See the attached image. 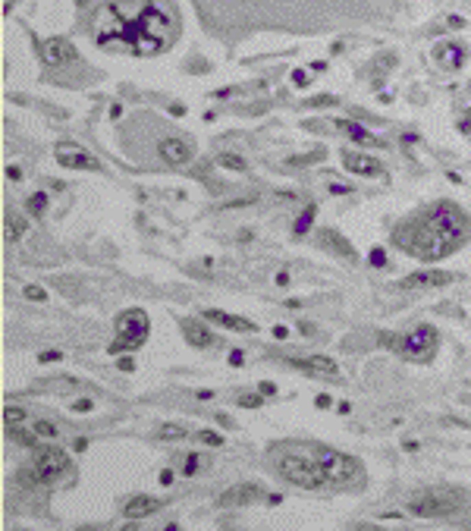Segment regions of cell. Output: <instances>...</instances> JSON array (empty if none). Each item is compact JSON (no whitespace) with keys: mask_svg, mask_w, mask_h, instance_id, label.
Returning a JSON list of instances; mask_svg holds the SVG:
<instances>
[{"mask_svg":"<svg viewBox=\"0 0 471 531\" xmlns=\"http://www.w3.org/2000/svg\"><path fill=\"white\" fill-rule=\"evenodd\" d=\"M273 390H277V387H273V384H261V393H264V396H271Z\"/></svg>","mask_w":471,"mask_h":531,"instance_id":"60d3db41","label":"cell"},{"mask_svg":"<svg viewBox=\"0 0 471 531\" xmlns=\"http://www.w3.org/2000/svg\"><path fill=\"white\" fill-rule=\"evenodd\" d=\"M32 465H35L38 475L45 478V484H51V481H57L60 475L69 472V453L60 450V447H35Z\"/></svg>","mask_w":471,"mask_h":531,"instance_id":"ba28073f","label":"cell"},{"mask_svg":"<svg viewBox=\"0 0 471 531\" xmlns=\"http://www.w3.org/2000/svg\"><path fill=\"white\" fill-rule=\"evenodd\" d=\"M157 151H161V157L167 163H173V167H185V163L195 157V148H192V142H185V139H163L161 145H157Z\"/></svg>","mask_w":471,"mask_h":531,"instance_id":"5bb4252c","label":"cell"},{"mask_svg":"<svg viewBox=\"0 0 471 531\" xmlns=\"http://www.w3.org/2000/svg\"><path fill=\"white\" fill-rule=\"evenodd\" d=\"M380 343H383V346H390L396 355L409 359V362L427 365V362H434L437 346H440V333H437V327H430V324H418L412 333H405V337L383 333Z\"/></svg>","mask_w":471,"mask_h":531,"instance_id":"277c9868","label":"cell"},{"mask_svg":"<svg viewBox=\"0 0 471 531\" xmlns=\"http://www.w3.org/2000/svg\"><path fill=\"white\" fill-rule=\"evenodd\" d=\"M314 214H317L314 205H308V207H305V214H299V221H295V227H292L295 236H305V233H308L311 223H314Z\"/></svg>","mask_w":471,"mask_h":531,"instance_id":"cb8c5ba5","label":"cell"},{"mask_svg":"<svg viewBox=\"0 0 471 531\" xmlns=\"http://www.w3.org/2000/svg\"><path fill=\"white\" fill-rule=\"evenodd\" d=\"M25 421H29V412H25L23 406H13V403H10V406H3V425H7V428L25 425Z\"/></svg>","mask_w":471,"mask_h":531,"instance_id":"7402d4cb","label":"cell"},{"mask_svg":"<svg viewBox=\"0 0 471 531\" xmlns=\"http://www.w3.org/2000/svg\"><path fill=\"white\" fill-rule=\"evenodd\" d=\"M7 431H10V437H13L16 443H23V447H32V450H35L38 440H41V437L35 434V431H23V425H16V428H7Z\"/></svg>","mask_w":471,"mask_h":531,"instance_id":"603a6c76","label":"cell"},{"mask_svg":"<svg viewBox=\"0 0 471 531\" xmlns=\"http://www.w3.org/2000/svg\"><path fill=\"white\" fill-rule=\"evenodd\" d=\"M261 497H264V487L255 484V481H242V484H233L229 490H223L217 497V503L220 506H249V503L261 500Z\"/></svg>","mask_w":471,"mask_h":531,"instance_id":"7c38bea8","label":"cell"},{"mask_svg":"<svg viewBox=\"0 0 471 531\" xmlns=\"http://www.w3.org/2000/svg\"><path fill=\"white\" fill-rule=\"evenodd\" d=\"M220 167H227V170H245V161L239 155H220Z\"/></svg>","mask_w":471,"mask_h":531,"instance_id":"83f0119b","label":"cell"},{"mask_svg":"<svg viewBox=\"0 0 471 531\" xmlns=\"http://www.w3.org/2000/svg\"><path fill=\"white\" fill-rule=\"evenodd\" d=\"M54 157H57L60 167H67V170H101V161L95 155H89L82 145H73V142L57 145Z\"/></svg>","mask_w":471,"mask_h":531,"instance_id":"9c48e42d","label":"cell"},{"mask_svg":"<svg viewBox=\"0 0 471 531\" xmlns=\"http://www.w3.org/2000/svg\"><path fill=\"white\" fill-rule=\"evenodd\" d=\"M201 443H207V447H220V443H223V437L220 434H214V431H201Z\"/></svg>","mask_w":471,"mask_h":531,"instance_id":"1f68e13d","label":"cell"},{"mask_svg":"<svg viewBox=\"0 0 471 531\" xmlns=\"http://www.w3.org/2000/svg\"><path fill=\"white\" fill-rule=\"evenodd\" d=\"M57 359H60V352H54V349L51 352H41V362H57Z\"/></svg>","mask_w":471,"mask_h":531,"instance_id":"8d00e7d4","label":"cell"},{"mask_svg":"<svg viewBox=\"0 0 471 531\" xmlns=\"http://www.w3.org/2000/svg\"><path fill=\"white\" fill-rule=\"evenodd\" d=\"M76 409H79V412H89V409H91V399H79V403H76Z\"/></svg>","mask_w":471,"mask_h":531,"instance_id":"74e56055","label":"cell"},{"mask_svg":"<svg viewBox=\"0 0 471 531\" xmlns=\"http://www.w3.org/2000/svg\"><path fill=\"white\" fill-rule=\"evenodd\" d=\"M205 321L220 324V327H227V330H233V333H255V330H258V324H255V321L239 317V315H229V311H220V308L205 311Z\"/></svg>","mask_w":471,"mask_h":531,"instance_id":"9a60e30c","label":"cell"},{"mask_svg":"<svg viewBox=\"0 0 471 531\" xmlns=\"http://www.w3.org/2000/svg\"><path fill=\"white\" fill-rule=\"evenodd\" d=\"M239 406H245V409H258V406H264V399H261L258 393H245V396L239 399Z\"/></svg>","mask_w":471,"mask_h":531,"instance_id":"f546056e","label":"cell"},{"mask_svg":"<svg viewBox=\"0 0 471 531\" xmlns=\"http://www.w3.org/2000/svg\"><path fill=\"white\" fill-rule=\"evenodd\" d=\"M371 264H374V267L387 264V251H383V249H371Z\"/></svg>","mask_w":471,"mask_h":531,"instance_id":"836d02e7","label":"cell"},{"mask_svg":"<svg viewBox=\"0 0 471 531\" xmlns=\"http://www.w3.org/2000/svg\"><path fill=\"white\" fill-rule=\"evenodd\" d=\"M32 431H35L41 440H57V434H60V428H57V425H51V421H38Z\"/></svg>","mask_w":471,"mask_h":531,"instance_id":"4316f807","label":"cell"},{"mask_svg":"<svg viewBox=\"0 0 471 531\" xmlns=\"http://www.w3.org/2000/svg\"><path fill=\"white\" fill-rule=\"evenodd\" d=\"M195 468H198V456H189V465H185V475H195Z\"/></svg>","mask_w":471,"mask_h":531,"instance_id":"e575fe53","label":"cell"},{"mask_svg":"<svg viewBox=\"0 0 471 531\" xmlns=\"http://www.w3.org/2000/svg\"><path fill=\"white\" fill-rule=\"evenodd\" d=\"M452 283V273H446V271H418V273H412V277H405V283L402 286H409V289H424V286H449Z\"/></svg>","mask_w":471,"mask_h":531,"instance_id":"2e32d148","label":"cell"},{"mask_svg":"<svg viewBox=\"0 0 471 531\" xmlns=\"http://www.w3.org/2000/svg\"><path fill=\"white\" fill-rule=\"evenodd\" d=\"M25 233H29V221L23 214H16V211H7L3 214V239L7 242H19Z\"/></svg>","mask_w":471,"mask_h":531,"instance_id":"ffe728a7","label":"cell"},{"mask_svg":"<svg viewBox=\"0 0 471 531\" xmlns=\"http://www.w3.org/2000/svg\"><path fill=\"white\" fill-rule=\"evenodd\" d=\"M289 365H295V368L308 371V374H314V377H327V381H339V365L333 362V359H327V355H308V359H289Z\"/></svg>","mask_w":471,"mask_h":531,"instance_id":"4fadbf2b","label":"cell"},{"mask_svg":"<svg viewBox=\"0 0 471 531\" xmlns=\"http://www.w3.org/2000/svg\"><path fill=\"white\" fill-rule=\"evenodd\" d=\"M41 60L54 69H63L69 63H76V47L69 45L67 38H47L45 45H41Z\"/></svg>","mask_w":471,"mask_h":531,"instance_id":"8fae6325","label":"cell"},{"mask_svg":"<svg viewBox=\"0 0 471 531\" xmlns=\"http://www.w3.org/2000/svg\"><path fill=\"white\" fill-rule=\"evenodd\" d=\"M7 177H10V179H23V173H19V167H10V170H7Z\"/></svg>","mask_w":471,"mask_h":531,"instance_id":"ab89813d","label":"cell"},{"mask_svg":"<svg viewBox=\"0 0 471 531\" xmlns=\"http://www.w3.org/2000/svg\"><path fill=\"white\" fill-rule=\"evenodd\" d=\"M183 337L189 339L192 346H198V349H205V346H211L214 343V337H211V330H207L201 321H183Z\"/></svg>","mask_w":471,"mask_h":531,"instance_id":"44dd1931","label":"cell"},{"mask_svg":"<svg viewBox=\"0 0 471 531\" xmlns=\"http://www.w3.org/2000/svg\"><path fill=\"white\" fill-rule=\"evenodd\" d=\"M176 38L179 19L163 0H113L95 19V41L113 54L154 57Z\"/></svg>","mask_w":471,"mask_h":531,"instance_id":"6da1fadb","label":"cell"},{"mask_svg":"<svg viewBox=\"0 0 471 531\" xmlns=\"http://www.w3.org/2000/svg\"><path fill=\"white\" fill-rule=\"evenodd\" d=\"M343 167L355 177H368V179H380L387 177V167H383L377 157L361 155V151H343Z\"/></svg>","mask_w":471,"mask_h":531,"instance_id":"30bf717a","label":"cell"},{"mask_svg":"<svg viewBox=\"0 0 471 531\" xmlns=\"http://www.w3.org/2000/svg\"><path fill=\"white\" fill-rule=\"evenodd\" d=\"M409 509L418 519H452L462 509V494L452 487H421L409 497Z\"/></svg>","mask_w":471,"mask_h":531,"instance_id":"5b68a950","label":"cell"},{"mask_svg":"<svg viewBox=\"0 0 471 531\" xmlns=\"http://www.w3.org/2000/svg\"><path fill=\"white\" fill-rule=\"evenodd\" d=\"M25 299H35V302H45L47 293L41 286H25Z\"/></svg>","mask_w":471,"mask_h":531,"instance_id":"d6a6232c","label":"cell"},{"mask_svg":"<svg viewBox=\"0 0 471 531\" xmlns=\"http://www.w3.org/2000/svg\"><path fill=\"white\" fill-rule=\"evenodd\" d=\"M333 126H336L339 133H346L349 139H355L358 145H368V148H380V145H383V142L377 139V135H371L368 129H365V126H361V123H352V120H336Z\"/></svg>","mask_w":471,"mask_h":531,"instance_id":"e0dca14e","label":"cell"},{"mask_svg":"<svg viewBox=\"0 0 471 531\" xmlns=\"http://www.w3.org/2000/svg\"><path fill=\"white\" fill-rule=\"evenodd\" d=\"M29 207H32V214H45V207H47V195H45V192L32 195V199H29Z\"/></svg>","mask_w":471,"mask_h":531,"instance_id":"f1b7e54d","label":"cell"},{"mask_svg":"<svg viewBox=\"0 0 471 531\" xmlns=\"http://www.w3.org/2000/svg\"><path fill=\"white\" fill-rule=\"evenodd\" d=\"M113 330H117V337H113V343L107 346V352H113V355L135 352V349L148 339V333H151V321H148V315L141 308H129L117 317Z\"/></svg>","mask_w":471,"mask_h":531,"instance_id":"8992f818","label":"cell"},{"mask_svg":"<svg viewBox=\"0 0 471 531\" xmlns=\"http://www.w3.org/2000/svg\"><path fill=\"white\" fill-rule=\"evenodd\" d=\"M273 465L277 472L289 481V484L302 487V490H321V487H330L324 472V462H321V443H283V447H273Z\"/></svg>","mask_w":471,"mask_h":531,"instance_id":"3957f363","label":"cell"},{"mask_svg":"<svg viewBox=\"0 0 471 531\" xmlns=\"http://www.w3.org/2000/svg\"><path fill=\"white\" fill-rule=\"evenodd\" d=\"M468 120H471V111H468Z\"/></svg>","mask_w":471,"mask_h":531,"instance_id":"b9f144b4","label":"cell"},{"mask_svg":"<svg viewBox=\"0 0 471 531\" xmlns=\"http://www.w3.org/2000/svg\"><path fill=\"white\" fill-rule=\"evenodd\" d=\"M434 57H437V63H440V67L459 69V67L465 63V47H462V45H449V41H443V45H437Z\"/></svg>","mask_w":471,"mask_h":531,"instance_id":"d6986e66","label":"cell"},{"mask_svg":"<svg viewBox=\"0 0 471 531\" xmlns=\"http://www.w3.org/2000/svg\"><path fill=\"white\" fill-rule=\"evenodd\" d=\"M321 462H324L330 487H355L365 481V465L355 456H346V453L330 450V447H321Z\"/></svg>","mask_w":471,"mask_h":531,"instance_id":"52a82bcc","label":"cell"},{"mask_svg":"<svg viewBox=\"0 0 471 531\" xmlns=\"http://www.w3.org/2000/svg\"><path fill=\"white\" fill-rule=\"evenodd\" d=\"M117 365H119V371H133V368H135V362H133V359H119Z\"/></svg>","mask_w":471,"mask_h":531,"instance_id":"d590c367","label":"cell"},{"mask_svg":"<svg viewBox=\"0 0 471 531\" xmlns=\"http://www.w3.org/2000/svg\"><path fill=\"white\" fill-rule=\"evenodd\" d=\"M471 236V217L452 201H437L393 229V242L418 261H440Z\"/></svg>","mask_w":471,"mask_h":531,"instance_id":"7a4b0ae2","label":"cell"},{"mask_svg":"<svg viewBox=\"0 0 471 531\" xmlns=\"http://www.w3.org/2000/svg\"><path fill=\"white\" fill-rule=\"evenodd\" d=\"M161 484H173V472H170V468L167 472H161Z\"/></svg>","mask_w":471,"mask_h":531,"instance_id":"f35d334b","label":"cell"},{"mask_svg":"<svg viewBox=\"0 0 471 531\" xmlns=\"http://www.w3.org/2000/svg\"><path fill=\"white\" fill-rule=\"evenodd\" d=\"M157 509H161V500L139 494V497H133V500L126 503L123 512H126V519H148V516H154Z\"/></svg>","mask_w":471,"mask_h":531,"instance_id":"ac0fdd59","label":"cell"},{"mask_svg":"<svg viewBox=\"0 0 471 531\" xmlns=\"http://www.w3.org/2000/svg\"><path fill=\"white\" fill-rule=\"evenodd\" d=\"M324 242H327V245H336V249H339V255H346V258H352V255H355V251H352V245H349L346 239L339 236V233H324Z\"/></svg>","mask_w":471,"mask_h":531,"instance_id":"d4e9b609","label":"cell"},{"mask_svg":"<svg viewBox=\"0 0 471 531\" xmlns=\"http://www.w3.org/2000/svg\"><path fill=\"white\" fill-rule=\"evenodd\" d=\"M185 434H189V431H185L183 425H163V428L157 431V437H161V440H183Z\"/></svg>","mask_w":471,"mask_h":531,"instance_id":"484cf974","label":"cell"},{"mask_svg":"<svg viewBox=\"0 0 471 531\" xmlns=\"http://www.w3.org/2000/svg\"><path fill=\"white\" fill-rule=\"evenodd\" d=\"M321 151H314V155H299V157H289V163H292V167H302V163H314V161H321Z\"/></svg>","mask_w":471,"mask_h":531,"instance_id":"4dcf8cb0","label":"cell"}]
</instances>
